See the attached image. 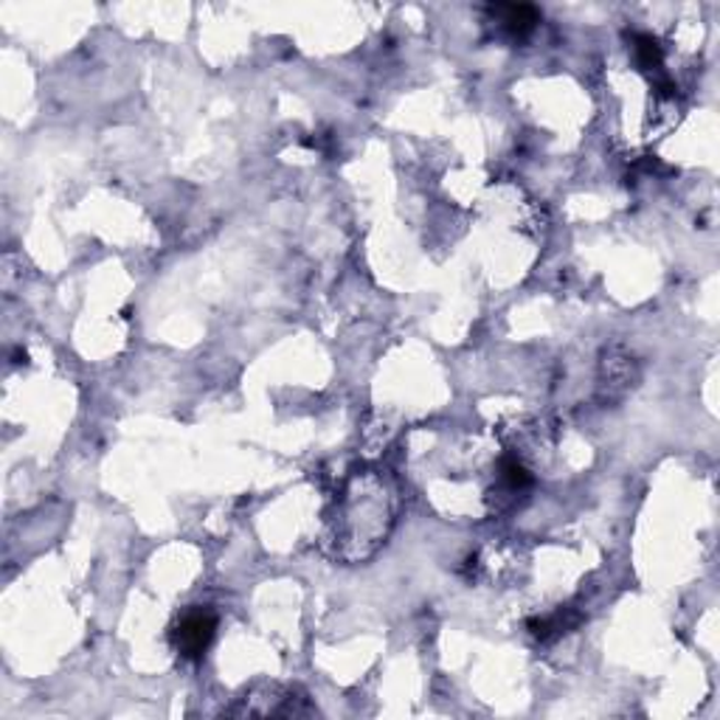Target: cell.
Segmentation results:
<instances>
[{"label":"cell","instance_id":"cell-1","mask_svg":"<svg viewBox=\"0 0 720 720\" xmlns=\"http://www.w3.org/2000/svg\"><path fill=\"white\" fill-rule=\"evenodd\" d=\"M397 515V492L378 471H358L324 518V549L341 564H363L386 544Z\"/></svg>","mask_w":720,"mask_h":720},{"label":"cell","instance_id":"cell-2","mask_svg":"<svg viewBox=\"0 0 720 720\" xmlns=\"http://www.w3.org/2000/svg\"><path fill=\"white\" fill-rule=\"evenodd\" d=\"M318 709L310 704L307 693L299 687H284V684H256L243 698H236L234 707L225 709V715H256V718H310Z\"/></svg>","mask_w":720,"mask_h":720},{"label":"cell","instance_id":"cell-3","mask_svg":"<svg viewBox=\"0 0 720 720\" xmlns=\"http://www.w3.org/2000/svg\"><path fill=\"white\" fill-rule=\"evenodd\" d=\"M217 634V616L206 608H189L181 614L175 625H172V648L181 659H189L197 662L204 659L206 650L211 648Z\"/></svg>","mask_w":720,"mask_h":720},{"label":"cell","instance_id":"cell-4","mask_svg":"<svg viewBox=\"0 0 720 720\" xmlns=\"http://www.w3.org/2000/svg\"><path fill=\"white\" fill-rule=\"evenodd\" d=\"M490 14L498 18V23L507 32L518 34V37L530 34L541 23V12L535 7H526V3H498V7H490Z\"/></svg>","mask_w":720,"mask_h":720},{"label":"cell","instance_id":"cell-5","mask_svg":"<svg viewBox=\"0 0 720 720\" xmlns=\"http://www.w3.org/2000/svg\"><path fill=\"white\" fill-rule=\"evenodd\" d=\"M634 51L636 59H639V66H642L644 71L662 66V46H659L650 34H639V37L634 39Z\"/></svg>","mask_w":720,"mask_h":720},{"label":"cell","instance_id":"cell-6","mask_svg":"<svg viewBox=\"0 0 720 720\" xmlns=\"http://www.w3.org/2000/svg\"><path fill=\"white\" fill-rule=\"evenodd\" d=\"M501 481H504L507 490L518 492V490H526V487L532 485V476L521 462H515V458H504V462H501Z\"/></svg>","mask_w":720,"mask_h":720}]
</instances>
